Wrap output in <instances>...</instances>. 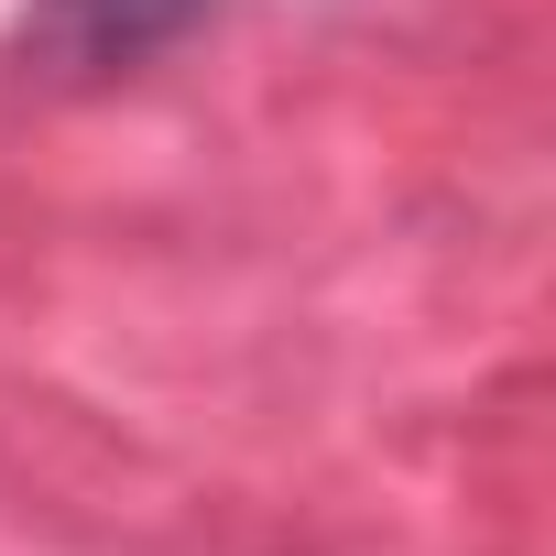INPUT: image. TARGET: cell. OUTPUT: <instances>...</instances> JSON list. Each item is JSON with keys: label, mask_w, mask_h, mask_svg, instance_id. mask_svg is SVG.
<instances>
[{"label": "cell", "mask_w": 556, "mask_h": 556, "mask_svg": "<svg viewBox=\"0 0 556 556\" xmlns=\"http://www.w3.org/2000/svg\"><path fill=\"white\" fill-rule=\"evenodd\" d=\"M207 23V0H45L23 12V77H55V88H99V77H131L153 66L175 34Z\"/></svg>", "instance_id": "1"}]
</instances>
